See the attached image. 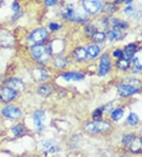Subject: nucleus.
<instances>
[{"label": "nucleus", "mask_w": 142, "mask_h": 157, "mask_svg": "<svg viewBox=\"0 0 142 157\" xmlns=\"http://www.w3.org/2000/svg\"><path fill=\"white\" fill-rule=\"evenodd\" d=\"M140 86L141 84L138 80L134 78H129V79H126L123 83L119 85L118 89L120 95L126 97L138 91Z\"/></svg>", "instance_id": "obj_1"}, {"label": "nucleus", "mask_w": 142, "mask_h": 157, "mask_svg": "<svg viewBox=\"0 0 142 157\" xmlns=\"http://www.w3.org/2000/svg\"><path fill=\"white\" fill-rule=\"evenodd\" d=\"M111 128V124L106 121H96L89 122L85 125V130L89 132H99L107 131Z\"/></svg>", "instance_id": "obj_2"}, {"label": "nucleus", "mask_w": 142, "mask_h": 157, "mask_svg": "<svg viewBox=\"0 0 142 157\" xmlns=\"http://www.w3.org/2000/svg\"><path fill=\"white\" fill-rule=\"evenodd\" d=\"M32 54L33 57L41 63H45L49 58V54L47 48L41 44H36L32 48Z\"/></svg>", "instance_id": "obj_3"}, {"label": "nucleus", "mask_w": 142, "mask_h": 157, "mask_svg": "<svg viewBox=\"0 0 142 157\" xmlns=\"http://www.w3.org/2000/svg\"><path fill=\"white\" fill-rule=\"evenodd\" d=\"M63 14L65 18L70 20V21H82L84 18V16H82L81 13H78L72 5H68L66 6Z\"/></svg>", "instance_id": "obj_4"}, {"label": "nucleus", "mask_w": 142, "mask_h": 157, "mask_svg": "<svg viewBox=\"0 0 142 157\" xmlns=\"http://www.w3.org/2000/svg\"><path fill=\"white\" fill-rule=\"evenodd\" d=\"M85 10L89 13H96L101 9L102 4L100 0H83Z\"/></svg>", "instance_id": "obj_5"}, {"label": "nucleus", "mask_w": 142, "mask_h": 157, "mask_svg": "<svg viewBox=\"0 0 142 157\" xmlns=\"http://www.w3.org/2000/svg\"><path fill=\"white\" fill-rule=\"evenodd\" d=\"M2 114L10 119H17L21 116V110L13 105H7L2 109Z\"/></svg>", "instance_id": "obj_6"}, {"label": "nucleus", "mask_w": 142, "mask_h": 157, "mask_svg": "<svg viewBox=\"0 0 142 157\" xmlns=\"http://www.w3.org/2000/svg\"><path fill=\"white\" fill-rule=\"evenodd\" d=\"M111 68V59L107 54H104L100 58V69H99V75L103 76L105 75L109 71Z\"/></svg>", "instance_id": "obj_7"}, {"label": "nucleus", "mask_w": 142, "mask_h": 157, "mask_svg": "<svg viewBox=\"0 0 142 157\" xmlns=\"http://www.w3.org/2000/svg\"><path fill=\"white\" fill-rule=\"evenodd\" d=\"M16 95H17V92L9 86H5L0 91V99L5 102H8L13 100Z\"/></svg>", "instance_id": "obj_8"}, {"label": "nucleus", "mask_w": 142, "mask_h": 157, "mask_svg": "<svg viewBox=\"0 0 142 157\" xmlns=\"http://www.w3.org/2000/svg\"><path fill=\"white\" fill-rule=\"evenodd\" d=\"M47 36V31L44 28H41V29H38L36 30H35L33 33L31 34L30 36V40H32V42L34 43H40L42 42L43 40H44L46 39V37Z\"/></svg>", "instance_id": "obj_9"}, {"label": "nucleus", "mask_w": 142, "mask_h": 157, "mask_svg": "<svg viewBox=\"0 0 142 157\" xmlns=\"http://www.w3.org/2000/svg\"><path fill=\"white\" fill-rule=\"evenodd\" d=\"M7 86L12 88L13 90H15L16 92H21L25 90V84L21 80L18 79V78H13L7 79L6 82Z\"/></svg>", "instance_id": "obj_10"}, {"label": "nucleus", "mask_w": 142, "mask_h": 157, "mask_svg": "<svg viewBox=\"0 0 142 157\" xmlns=\"http://www.w3.org/2000/svg\"><path fill=\"white\" fill-rule=\"evenodd\" d=\"M44 119H45V114L44 111L38 110L34 113L33 116V121H34L35 126L36 127L38 130H41L44 128Z\"/></svg>", "instance_id": "obj_11"}, {"label": "nucleus", "mask_w": 142, "mask_h": 157, "mask_svg": "<svg viewBox=\"0 0 142 157\" xmlns=\"http://www.w3.org/2000/svg\"><path fill=\"white\" fill-rule=\"evenodd\" d=\"M43 146H44V150L47 153H54L59 150V144L52 140H46Z\"/></svg>", "instance_id": "obj_12"}, {"label": "nucleus", "mask_w": 142, "mask_h": 157, "mask_svg": "<svg viewBox=\"0 0 142 157\" xmlns=\"http://www.w3.org/2000/svg\"><path fill=\"white\" fill-rule=\"evenodd\" d=\"M130 150L134 153H142V139L135 138L130 142Z\"/></svg>", "instance_id": "obj_13"}, {"label": "nucleus", "mask_w": 142, "mask_h": 157, "mask_svg": "<svg viewBox=\"0 0 142 157\" xmlns=\"http://www.w3.org/2000/svg\"><path fill=\"white\" fill-rule=\"evenodd\" d=\"M136 45L133 44H129L126 46L123 51L122 56L127 59H129L133 57V56L134 55L135 52H136Z\"/></svg>", "instance_id": "obj_14"}, {"label": "nucleus", "mask_w": 142, "mask_h": 157, "mask_svg": "<svg viewBox=\"0 0 142 157\" xmlns=\"http://www.w3.org/2000/svg\"><path fill=\"white\" fill-rule=\"evenodd\" d=\"M133 62L136 68L142 70V49L135 52L134 55L133 56Z\"/></svg>", "instance_id": "obj_15"}, {"label": "nucleus", "mask_w": 142, "mask_h": 157, "mask_svg": "<svg viewBox=\"0 0 142 157\" xmlns=\"http://www.w3.org/2000/svg\"><path fill=\"white\" fill-rule=\"evenodd\" d=\"M66 81H79L84 78V75L78 72H67L63 75Z\"/></svg>", "instance_id": "obj_16"}, {"label": "nucleus", "mask_w": 142, "mask_h": 157, "mask_svg": "<svg viewBox=\"0 0 142 157\" xmlns=\"http://www.w3.org/2000/svg\"><path fill=\"white\" fill-rule=\"evenodd\" d=\"M87 56V50L84 48H78L74 52V57L78 61H82Z\"/></svg>", "instance_id": "obj_17"}, {"label": "nucleus", "mask_w": 142, "mask_h": 157, "mask_svg": "<svg viewBox=\"0 0 142 157\" xmlns=\"http://www.w3.org/2000/svg\"><path fill=\"white\" fill-rule=\"evenodd\" d=\"M100 48L98 46L96 45V44H93V45H90L89 48H87V53L88 56L91 58H94L97 56L100 52Z\"/></svg>", "instance_id": "obj_18"}, {"label": "nucleus", "mask_w": 142, "mask_h": 157, "mask_svg": "<svg viewBox=\"0 0 142 157\" xmlns=\"http://www.w3.org/2000/svg\"><path fill=\"white\" fill-rule=\"evenodd\" d=\"M36 74H35V75H36V78H37L38 81H44L48 78L47 72L44 69H36Z\"/></svg>", "instance_id": "obj_19"}, {"label": "nucleus", "mask_w": 142, "mask_h": 157, "mask_svg": "<svg viewBox=\"0 0 142 157\" xmlns=\"http://www.w3.org/2000/svg\"><path fill=\"white\" fill-rule=\"evenodd\" d=\"M111 25H113L114 29H117V30H121V29H126L127 27H128L126 22L118 21V20H113Z\"/></svg>", "instance_id": "obj_20"}, {"label": "nucleus", "mask_w": 142, "mask_h": 157, "mask_svg": "<svg viewBox=\"0 0 142 157\" xmlns=\"http://www.w3.org/2000/svg\"><path fill=\"white\" fill-rule=\"evenodd\" d=\"M117 66L118 67H119L120 69H122V70H125L127 67H129V59H126V58L122 57L120 58L117 61Z\"/></svg>", "instance_id": "obj_21"}, {"label": "nucleus", "mask_w": 142, "mask_h": 157, "mask_svg": "<svg viewBox=\"0 0 142 157\" xmlns=\"http://www.w3.org/2000/svg\"><path fill=\"white\" fill-rule=\"evenodd\" d=\"M66 59L63 56H57L56 58L54 60V63H55V65L58 67H63L66 66Z\"/></svg>", "instance_id": "obj_22"}, {"label": "nucleus", "mask_w": 142, "mask_h": 157, "mask_svg": "<svg viewBox=\"0 0 142 157\" xmlns=\"http://www.w3.org/2000/svg\"><path fill=\"white\" fill-rule=\"evenodd\" d=\"M108 37L110 40H118L122 37V33L120 30H117V29H113V30L110 31L108 33Z\"/></svg>", "instance_id": "obj_23"}, {"label": "nucleus", "mask_w": 142, "mask_h": 157, "mask_svg": "<svg viewBox=\"0 0 142 157\" xmlns=\"http://www.w3.org/2000/svg\"><path fill=\"white\" fill-rule=\"evenodd\" d=\"M122 116H123V110L122 109H115L111 113L112 118H113L115 121H118V120H120Z\"/></svg>", "instance_id": "obj_24"}, {"label": "nucleus", "mask_w": 142, "mask_h": 157, "mask_svg": "<svg viewBox=\"0 0 142 157\" xmlns=\"http://www.w3.org/2000/svg\"><path fill=\"white\" fill-rule=\"evenodd\" d=\"M38 93L43 97H47L51 94V90L47 86H41L38 90Z\"/></svg>", "instance_id": "obj_25"}, {"label": "nucleus", "mask_w": 142, "mask_h": 157, "mask_svg": "<svg viewBox=\"0 0 142 157\" xmlns=\"http://www.w3.org/2000/svg\"><path fill=\"white\" fill-rule=\"evenodd\" d=\"M127 121L131 125H135L138 123L139 118L137 117V115L135 114L134 113H131L129 115V117H127Z\"/></svg>", "instance_id": "obj_26"}, {"label": "nucleus", "mask_w": 142, "mask_h": 157, "mask_svg": "<svg viewBox=\"0 0 142 157\" xmlns=\"http://www.w3.org/2000/svg\"><path fill=\"white\" fill-rule=\"evenodd\" d=\"M12 132H13V133L16 136H21L23 132H24V127L21 124H17V125L12 128Z\"/></svg>", "instance_id": "obj_27"}, {"label": "nucleus", "mask_w": 142, "mask_h": 157, "mask_svg": "<svg viewBox=\"0 0 142 157\" xmlns=\"http://www.w3.org/2000/svg\"><path fill=\"white\" fill-rule=\"evenodd\" d=\"M93 37L95 41L96 42H102L103 40L105 39V34L102 32H96L94 33L93 35Z\"/></svg>", "instance_id": "obj_28"}, {"label": "nucleus", "mask_w": 142, "mask_h": 157, "mask_svg": "<svg viewBox=\"0 0 142 157\" xmlns=\"http://www.w3.org/2000/svg\"><path fill=\"white\" fill-rule=\"evenodd\" d=\"M134 139V136L132 135H127V136H124L122 139V143L125 144H130V142Z\"/></svg>", "instance_id": "obj_29"}, {"label": "nucleus", "mask_w": 142, "mask_h": 157, "mask_svg": "<svg viewBox=\"0 0 142 157\" xmlns=\"http://www.w3.org/2000/svg\"><path fill=\"white\" fill-rule=\"evenodd\" d=\"M101 115H102V109H97L93 112V118L96 119V120H98V119L101 117Z\"/></svg>", "instance_id": "obj_30"}, {"label": "nucleus", "mask_w": 142, "mask_h": 157, "mask_svg": "<svg viewBox=\"0 0 142 157\" xmlns=\"http://www.w3.org/2000/svg\"><path fill=\"white\" fill-rule=\"evenodd\" d=\"M49 28L51 30H58L60 28V26L57 23H51L49 25Z\"/></svg>", "instance_id": "obj_31"}, {"label": "nucleus", "mask_w": 142, "mask_h": 157, "mask_svg": "<svg viewBox=\"0 0 142 157\" xmlns=\"http://www.w3.org/2000/svg\"><path fill=\"white\" fill-rule=\"evenodd\" d=\"M122 55H123V52L122 50H116L114 52V56H115V57H118V58H121L122 57Z\"/></svg>", "instance_id": "obj_32"}, {"label": "nucleus", "mask_w": 142, "mask_h": 157, "mask_svg": "<svg viewBox=\"0 0 142 157\" xmlns=\"http://www.w3.org/2000/svg\"><path fill=\"white\" fill-rule=\"evenodd\" d=\"M57 1H58V0H46L45 3L47 6H53V5H55V4L57 2Z\"/></svg>", "instance_id": "obj_33"}, {"label": "nucleus", "mask_w": 142, "mask_h": 157, "mask_svg": "<svg viewBox=\"0 0 142 157\" xmlns=\"http://www.w3.org/2000/svg\"><path fill=\"white\" fill-rule=\"evenodd\" d=\"M12 9H13V11H18L19 10V4L17 3V2H13V4H12Z\"/></svg>", "instance_id": "obj_34"}, {"label": "nucleus", "mask_w": 142, "mask_h": 157, "mask_svg": "<svg viewBox=\"0 0 142 157\" xmlns=\"http://www.w3.org/2000/svg\"><path fill=\"white\" fill-rule=\"evenodd\" d=\"M112 109H113V105H107L106 106H104V111H106L107 113L110 112Z\"/></svg>", "instance_id": "obj_35"}, {"label": "nucleus", "mask_w": 142, "mask_h": 157, "mask_svg": "<svg viewBox=\"0 0 142 157\" xmlns=\"http://www.w3.org/2000/svg\"><path fill=\"white\" fill-rule=\"evenodd\" d=\"M133 9L132 6H128V7H126L125 9V13H130L133 12Z\"/></svg>", "instance_id": "obj_36"}, {"label": "nucleus", "mask_w": 142, "mask_h": 157, "mask_svg": "<svg viewBox=\"0 0 142 157\" xmlns=\"http://www.w3.org/2000/svg\"><path fill=\"white\" fill-rule=\"evenodd\" d=\"M123 1H125V0H115L116 3H120V2H123Z\"/></svg>", "instance_id": "obj_37"}, {"label": "nucleus", "mask_w": 142, "mask_h": 157, "mask_svg": "<svg viewBox=\"0 0 142 157\" xmlns=\"http://www.w3.org/2000/svg\"><path fill=\"white\" fill-rule=\"evenodd\" d=\"M141 136H142V128H141Z\"/></svg>", "instance_id": "obj_38"}]
</instances>
